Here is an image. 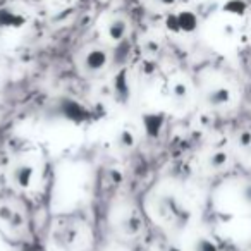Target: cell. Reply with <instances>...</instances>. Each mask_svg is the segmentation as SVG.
Segmentation results:
<instances>
[{
	"label": "cell",
	"mask_w": 251,
	"mask_h": 251,
	"mask_svg": "<svg viewBox=\"0 0 251 251\" xmlns=\"http://www.w3.org/2000/svg\"><path fill=\"white\" fill-rule=\"evenodd\" d=\"M164 26L167 33L176 36H189L198 31L200 18L193 9L188 7H174L165 14Z\"/></svg>",
	"instance_id": "cell-1"
},
{
	"label": "cell",
	"mask_w": 251,
	"mask_h": 251,
	"mask_svg": "<svg viewBox=\"0 0 251 251\" xmlns=\"http://www.w3.org/2000/svg\"><path fill=\"white\" fill-rule=\"evenodd\" d=\"M108 62H110V53L105 47L90 45L79 53V69L88 76L103 73Z\"/></svg>",
	"instance_id": "cell-2"
},
{
	"label": "cell",
	"mask_w": 251,
	"mask_h": 251,
	"mask_svg": "<svg viewBox=\"0 0 251 251\" xmlns=\"http://www.w3.org/2000/svg\"><path fill=\"white\" fill-rule=\"evenodd\" d=\"M101 31H103V38L108 43L117 45V43L124 42L127 38V35H129V21L126 19V16L112 14L107 18Z\"/></svg>",
	"instance_id": "cell-3"
},
{
	"label": "cell",
	"mask_w": 251,
	"mask_h": 251,
	"mask_svg": "<svg viewBox=\"0 0 251 251\" xmlns=\"http://www.w3.org/2000/svg\"><path fill=\"white\" fill-rule=\"evenodd\" d=\"M36 169L29 162H18L9 171V182L16 189H29L35 184Z\"/></svg>",
	"instance_id": "cell-4"
},
{
	"label": "cell",
	"mask_w": 251,
	"mask_h": 251,
	"mask_svg": "<svg viewBox=\"0 0 251 251\" xmlns=\"http://www.w3.org/2000/svg\"><path fill=\"white\" fill-rule=\"evenodd\" d=\"M28 23V12L18 4H7L0 7V28L21 29Z\"/></svg>",
	"instance_id": "cell-5"
},
{
	"label": "cell",
	"mask_w": 251,
	"mask_h": 251,
	"mask_svg": "<svg viewBox=\"0 0 251 251\" xmlns=\"http://www.w3.org/2000/svg\"><path fill=\"white\" fill-rule=\"evenodd\" d=\"M205 103L212 108H222L232 101V91L226 84H219V86H212L210 90H206L205 93Z\"/></svg>",
	"instance_id": "cell-6"
},
{
	"label": "cell",
	"mask_w": 251,
	"mask_h": 251,
	"mask_svg": "<svg viewBox=\"0 0 251 251\" xmlns=\"http://www.w3.org/2000/svg\"><path fill=\"white\" fill-rule=\"evenodd\" d=\"M0 222H4L5 226L18 230L25 226V217L21 215V212L11 208L9 205H2L0 206Z\"/></svg>",
	"instance_id": "cell-7"
},
{
	"label": "cell",
	"mask_w": 251,
	"mask_h": 251,
	"mask_svg": "<svg viewBox=\"0 0 251 251\" xmlns=\"http://www.w3.org/2000/svg\"><path fill=\"white\" fill-rule=\"evenodd\" d=\"M164 115L162 114H147L143 117V127L150 138H157L164 127Z\"/></svg>",
	"instance_id": "cell-8"
},
{
	"label": "cell",
	"mask_w": 251,
	"mask_h": 251,
	"mask_svg": "<svg viewBox=\"0 0 251 251\" xmlns=\"http://www.w3.org/2000/svg\"><path fill=\"white\" fill-rule=\"evenodd\" d=\"M115 147L121 151H131L134 147H136V134H134L133 129L129 127H124L117 133L115 136Z\"/></svg>",
	"instance_id": "cell-9"
},
{
	"label": "cell",
	"mask_w": 251,
	"mask_h": 251,
	"mask_svg": "<svg viewBox=\"0 0 251 251\" xmlns=\"http://www.w3.org/2000/svg\"><path fill=\"white\" fill-rule=\"evenodd\" d=\"M229 164V153L226 150H215L206 157V167L213 172H219Z\"/></svg>",
	"instance_id": "cell-10"
},
{
	"label": "cell",
	"mask_w": 251,
	"mask_h": 251,
	"mask_svg": "<svg viewBox=\"0 0 251 251\" xmlns=\"http://www.w3.org/2000/svg\"><path fill=\"white\" fill-rule=\"evenodd\" d=\"M222 12L230 18H244L248 12V4L244 0H226L222 4Z\"/></svg>",
	"instance_id": "cell-11"
},
{
	"label": "cell",
	"mask_w": 251,
	"mask_h": 251,
	"mask_svg": "<svg viewBox=\"0 0 251 251\" xmlns=\"http://www.w3.org/2000/svg\"><path fill=\"white\" fill-rule=\"evenodd\" d=\"M121 229L126 236H136V234H140L141 229H143V222H141V219L136 213H131V215H127L122 220Z\"/></svg>",
	"instance_id": "cell-12"
},
{
	"label": "cell",
	"mask_w": 251,
	"mask_h": 251,
	"mask_svg": "<svg viewBox=\"0 0 251 251\" xmlns=\"http://www.w3.org/2000/svg\"><path fill=\"white\" fill-rule=\"evenodd\" d=\"M171 97L174 100V103L182 105L188 101L189 98V86L184 81H174V84L171 86Z\"/></svg>",
	"instance_id": "cell-13"
},
{
	"label": "cell",
	"mask_w": 251,
	"mask_h": 251,
	"mask_svg": "<svg viewBox=\"0 0 251 251\" xmlns=\"http://www.w3.org/2000/svg\"><path fill=\"white\" fill-rule=\"evenodd\" d=\"M115 98L119 101H126L129 98V84L126 81V76H117L115 79Z\"/></svg>",
	"instance_id": "cell-14"
},
{
	"label": "cell",
	"mask_w": 251,
	"mask_h": 251,
	"mask_svg": "<svg viewBox=\"0 0 251 251\" xmlns=\"http://www.w3.org/2000/svg\"><path fill=\"white\" fill-rule=\"evenodd\" d=\"M193 251H219L217 244L213 243L212 239H206V237H201L195 243L193 246Z\"/></svg>",
	"instance_id": "cell-15"
},
{
	"label": "cell",
	"mask_w": 251,
	"mask_h": 251,
	"mask_svg": "<svg viewBox=\"0 0 251 251\" xmlns=\"http://www.w3.org/2000/svg\"><path fill=\"white\" fill-rule=\"evenodd\" d=\"M237 147L243 148V150H248V148H251V131L250 129H244L241 131L239 134H237Z\"/></svg>",
	"instance_id": "cell-16"
},
{
	"label": "cell",
	"mask_w": 251,
	"mask_h": 251,
	"mask_svg": "<svg viewBox=\"0 0 251 251\" xmlns=\"http://www.w3.org/2000/svg\"><path fill=\"white\" fill-rule=\"evenodd\" d=\"M150 2L155 5V7L167 9V11H171V9L177 7V2H179V0H150Z\"/></svg>",
	"instance_id": "cell-17"
},
{
	"label": "cell",
	"mask_w": 251,
	"mask_h": 251,
	"mask_svg": "<svg viewBox=\"0 0 251 251\" xmlns=\"http://www.w3.org/2000/svg\"><path fill=\"white\" fill-rule=\"evenodd\" d=\"M243 200L248 203V205H251V182L243 188Z\"/></svg>",
	"instance_id": "cell-18"
}]
</instances>
